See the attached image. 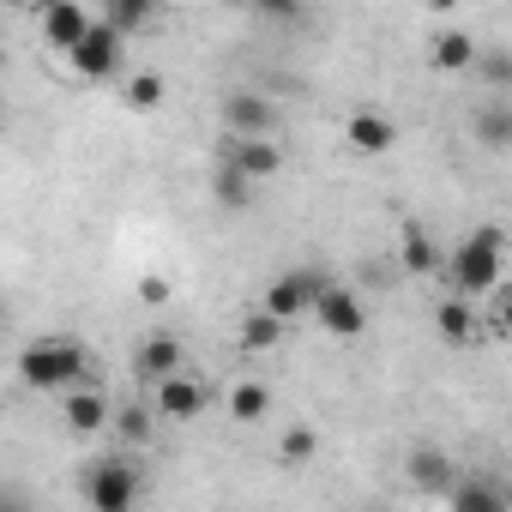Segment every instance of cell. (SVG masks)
<instances>
[{
	"label": "cell",
	"instance_id": "obj_28",
	"mask_svg": "<svg viewBox=\"0 0 512 512\" xmlns=\"http://www.w3.org/2000/svg\"><path fill=\"white\" fill-rule=\"evenodd\" d=\"M488 79L506 85V79H512V55H488Z\"/></svg>",
	"mask_w": 512,
	"mask_h": 512
},
{
	"label": "cell",
	"instance_id": "obj_9",
	"mask_svg": "<svg viewBox=\"0 0 512 512\" xmlns=\"http://www.w3.org/2000/svg\"><path fill=\"white\" fill-rule=\"evenodd\" d=\"M67 61H73V73H79V79H109V73L121 67V37L97 19V25L85 31V43H79Z\"/></svg>",
	"mask_w": 512,
	"mask_h": 512
},
{
	"label": "cell",
	"instance_id": "obj_17",
	"mask_svg": "<svg viewBox=\"0 0 512 512\" xmlns=\"http://www.w3.org/2000/svg\"><path fill=\"white\" fill-rule=\"evenodd\" d=\"M398 260H404V272H416V278H428V272L440 266V247L428 241V229H416V223H404V235H398Z\"/></svg>",
	"mask_w": 512,
	"mask_h": 512
},
{
	"label": "cell",
	"instance_id": "obj_14",
	"mask_svg": "<svg viewBox=\"0 0 512 512\" xmlns=\"http://www.w3.org/2000/svg\"><path fill=\"white\" fill-rule=\"evenodd\" d=\"M392 139H398V127H392L386 115H374V109H356V115H350V151L380 157V151H392Z\"/></svg>",
	"mask_w": 512,
	"mask_h": 512
},
{
	"label": "cell",
	"instance_id": "obj_15",
	"mask_svg": "<svg viewBox=\"0 0 512 512\" xmlns=\"http://www.w3.org/2000/svg\"><path fill=\"white\" fill-rule=\"evenodd\" d=\"M61 416H67V428H73V434H97V428L109 422V404L97 398V386H73V392H67V404H61Z\"/></svg>",
	"mask_w": 512,
	"mask_h": 512
},
{
	"label": "cell",
	"instance_id": "obj_11",
	"mask_svg": "<svg viewBox=\"0 0 512 512\" xmlns=\"http://www.w3.org/2000/svg\"><path fill=\"white\" fill-rule=\"evenodd\" d=\"M181 362H187V350H181V338L175 332H151L145 344H139V356H133V368H139V380H169V374H181Z\"/></svg>",
	"mask_w": 512,
	"mask_h": 512
},
{
	"label": "cell",
	"instance_id": "obj_1",
	"mask_svg": "<svg viewBox=\"0 0 512 512\" xmlns=\"http://www.w3.org/2000/svg\"><path fill=\"white\" fill-rule=\"evenodd\" d=\"M91 356L79 338H43L19 356V380L37 386V392H73V386H91Z\"/></svg>",
	"mask_w": 512,
	"mask_h": 512
},
{
	"label": "cell",
	"instance_id": "obj_27",
	"mask_svg": "<svg viewBox=\"0 0 512 512\" xmlns=\"http://www.w3.org/2000/svg\"><path fill=\"white\" fill-rule=\"evenodd\" d=\"M0 512H37V506H31L19 488H0Z\"/></svg>",
	"mask_w": 512,
	"mask_h": 512
},
{
	"label": "cell",
	"instance_id": "obj_4",
	"mask_svg": "<svg viewBox=\"0 0 512 512\" xmlns=\"http://www.w3.org/2000/svg\"><path fill=\"white\" fill-rule=\"evenodd\" d=\"M223 127H229V139H272L278 133V109L260 91H229L223 97Z\"/></svg>",
	"mask_w": 512,
	"mask_h": 512
},
{
	"label": "cell",
	"instance_id": "obj_3",
	"mask_svg": "<svg viewBox=\"0 0 512 512\" xmlns=\"http://www.w3.org/2000/svg\"><path fill=\"white\" fill-rule=\"evenodd\" d=\"M85 500H91V512H133L139 506V470L127 458H103L85 476Z\"/></svg>",
	"mask_w": 512,
	"mask_h": 512
},
{
	"label": "cell",
	"instance_id": "obj_19",
	"mask_svg": "<svg viewBox=\"0 0 512 512\" xmlns=\"http://www.w3.org/2000/svg\"><path fill=\"white\" fill-rule=\"evenodd\" d=\"M434 67H440V73H464V67H476V43H470V31H440V43H434Z\"/></svg>",
	"mask_w": 512,
	"mask_h": 512
},
{
	"label": "cell",
	"instance_id": "obj_10",
	"mask_svg": "<svg viewBox=\"0 0 512 512\" xmlns=\"http://www.w3.org/2000/svg\"><path fill=\"white\" fill-rule=\"evenodd\" d=\"M151 410H157V416H169V422H193V416L205 410V386L181 368V374H169V380H157V386H151Z\"/></svg>",
	"mask_w": 512,
	"mask_h": 512
},
{
	"label": "cell",
	"instance_id": "obj_8",
	"mask_svg": "<svg viewBox=\"0 0 512 512\" xmlns=\"http://www.w3.org/2000/svg\"><path fill=\"white\" fill-rule=\"evenodd\" d=\"M91 25H97V19L79 7V0H55V7H43V13H37L43 43H49V49H67V55L85 43V31H91Z\"/></svg>",
	"mask_w": 512,
	"mask_h": 512
},
{
	"label": "cell",
	"instance_id": "obj_24",
	"mask_svg": "<svg viewBox=\"0 0 512 512\" xmlns=\"http://www.w3.org/2000/svg\"><path fill=\"white\" fill-rule=\"evenodd\" d=\"M278 338H284V326H278L272 314H260V308L241 320V350H272Z\"/></svg>",
	"mask_w": 512,
	"mask_h": 512
},
{
	"label": "cell",
	"instance_id": "obj_22",
	"mask_svg": "<svg viewBox=\"0 0 512 512\" xmlns=\"http://www.w3.org/2000/svg\"><path fill=\"white\" fill-rule=\"evenodd\" d=\"M476 133H482L488 151H506V145H512V109H506V103H488L482 121H476Z\"/></svg>",
	"mask_w": 512,
	"mask_h": 512
},
{
	"label": "cell",
	"instance_id": "obj_29",
	"mask_svg": "<svg viewBox=\"0 0 512 512\" xmlns=\"http://www.w3.org/2000/svg\"><path fill=\"white\" fill-rule=\"evenodd\" d=\"M139 296H145V302H169V284H163V278H145Z\"/></svg>",
	"mask_w": 512,
	"mask_h": 512
},
{
	"label": "cell",
	"instance_id": "obj_5",
	"mask_svg": "<svg viewBox=\"0 0 512 512\" xmlns=\"http://www.w3.org/2000/svg\"><path fill=\"white\" fill-rule=\"evenodd\" d=\"M332 338H362L368 332V308L356 302V290H344V284H320V296H314V308H308Z\"/></svg>",
	"mask_w": 512,
	"mask_h": 512
},
{
	"label": "cell",
	"instance_id": "obj_6",
	"mask_svg": "<svg viewBox=\"0 0 512 512\" xmlns=\"http://www.w3.org/2000/svg\"><path fill=\"white\" fill-rule=\"evenodd\" d=\"M223 169H235L247 187H260L284 169V151L272 139H223Z\"/></svg>",
	"mask_w": 512,
	"mask_h": 512
},
{
	"label": "cell",
	"instance_id": "obj_26",
	"mask_svg": "<svg viewBox=\"0 0 512 512\" xmlns=\"http://www.w3.org/2000/svg\"><path fill=\"white\" fill-rule=\"evenodd\" d=\"M278 452H284L290 464H308V458L320 452V434H314L308 422H296V428H284V440H278Z\"/></svg>",
	"mask_w": 512,
	"mask_h": 512
},
{
	"label": "cell",
	"instance_id": "obj_7",
	"mask_svg": "<svg viewBox=\"0 0 512 512\" xmlns=\"http://www.w3.org/2000/svg\"><path fill=\"white\" fill-rule=\"evenodd\" d=\"M320 284H326V278H314V272H284V278H272V284H266L260 314H272V320L284 326V320H296V314H308V308H314Z\"/></svg>",
	"mask_w": 512,
	"mask_h": 512
},
{
	"label": "cell",
	"instance_id": "obj_23",
	"mask_svg": "<svg viewBox=\"0 0 512 512\" xmlns=\"http://www.w3.org/2000/svg\"><path fill=\"white\" fill-rule=\"evenodd\" d=\"M151 422H157L151 404H121V410H115V428H121L127 446H145V440H151Z\"/></svg>",
	"mask_w": 512,
	"mask_h": 512
},
{
	"label": "cell",
	"instance_id": "obj_20",
	"mask_svg": "<svg viewBox=\"0 0 512 512\" xmlns=\"http://www.w3.org/2000/svg\"><path fill=\"white\" fill-rule=\"evenodd\" d=\"M145 19H151V7H145V0H109V13H103V25H109L121 43H127V37L145 25Z\"/></svg>",
	"mask_w": 512,
	"mask_h": 512
},
{
	"label": "cell",
	"instance_id": "obj_12",
	"mask_svg": "<svg viewBox=\"0 0 512 512\" xmlns=\"http://www.w3.org/2000/svg\"><path fill=\"white\" fill-rule=\"evenodd\" d=\"M404 476L416 482V494H452V482H458V470H452V458L440 446H416L404 458Z\"/></svg>",
	"mask_w": 512,
	"mask_h": 512
},
{
	"label": "cell",
	"instance_id": "obj_2",
	"mask_svg": "<svg viewBox=\"0 0 512 512\" xmlns=\"http://www.w3.org/2000/svg\"><path fill=\"white\" fill-rule=\"evenodd\" d=\"M500 253H506V235L488 223L476 235H464L452 247V296L458 302H476V296H494L500 290Z\"/></svg>",
	"mask_w": 512,
	"mask_h": 512
},
{
	"label": "cell",
	"instance_id": "obj_25",
	"mask_svg": "<svg viewBox=\"0 0 512 512\" xmlns=\"http://www.w3.org/2000/svg\"><path fill=\"white\" fill-rule=\"evenodd\" d=\"M211 193H217V205H229V211H247V205H253V187H247L235 169H223V163H217V175H211Z\"/></svg>",
	"mask_w": 512,
	"mask_h": 512
},
{
	"label": "cell",
	"instance_id": "obj_21",
	"mask_svg": "<svg viewBox=\"0 0 512 512\" xmlns=\"http://www.w3.org/2000/svg\"><path fill=\"white\" fill-rule=\"evenodd\" d=\"M121 103H127L133 115H151V109L163 103V79H157V73H133L127 91H121Z\"/></svg>",
	"mask_w": 512,
	"mask_h": 512
},
{
	"label": "cell",
	"instance_id": "obj_16",
	"mask_svg": "<svg viewBox=\"0 0 512 512\" xmlns=\"http://www.w3.org/2000/svg\"><path fill=\"white\" fill-rule=\"evenodd\" d=\"M452 512H506V494L488 476H464L452 482Z\"/></svg>",
	"mask_w": 512,
	"mask_h": 512
},
{
	"label": "cell",
	"instance_id": "obj_18",
	"mask_svg": "<svg viewBox=\"0 0 512 512\" xmlns=\"http://www.w3.org/2000/svg\"><path fill=\"white\" fill-rule=\"evenodd\" d=\"M229 416H235V422H266V416H272V386H266V380H241V386L229 392Z\"/></svg>",
	"mask_w": 512,
	"mask_h": 512
},
{
	"label": "cell",
	"instance_id": "obj_13",
	"mask_svg": "<svg viewBox=\"0 0 512 512\" xmlns=\"http://www.w3.org/2000/svg\"><path fill=\"white\" fill-rule=\"evenodd\" d=\"M434 326H440V338H446L452 350H464V344H482V338H488V326H482V314H476L470 302H458V296H446V302H440V314H434Z\"/></svg>",
	"mask_w": 512,
	"mask_h": 512
}]
</instances>
